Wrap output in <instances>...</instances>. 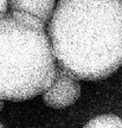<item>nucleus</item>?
<instances>
[{
	"instance_id": "f03ea898",
	"label": "nucleus",
	"mask_w": 122,
	"mask_h": 128,
	"mask_svg": "<svg viewBox=\"0 0 122 128\" xmlns=\"http://www.w3.org/2000/svg\"><path fill=\"white\" fill-rule=\"evenodd\" d=\"M57 70L44 23L30 14L0 16V100L25 101L46 92Z\"/></svg>"
},
{
	"instance_id": "39448f33",
	"label": "nucleus",
	"mask_w": 122,
	"mask_h": 128,
	"mask_svg": "<svg viewBox=\"0 0 122 128\" xmlns=\"http://www.w3.org/2000/svg\"><path fill=\"white\" fill-rule=\"evenodd\" d=\"M83 128H122V119L113 114L100 115L90 120Z\"/></svg>"
},
{
	"instance_id": "20e7f679",
	"label": "nucleus",
	"mask_w": 122,
	"mask_h": 128,
	"mask_svg": "<svg viewBox=\"0 0 122 128\" xmlns=\"http://www.w3.org/2000/svg\"><path fill=\"white\" fill-rule=\"evenodd\" d=\"M56 0H8L11 11L30 14L43 23L50 22Z\"/></svg>"
},
{
	"instance_id": "7ed1b4c3",
	"label": "nucleus",
	"mask_w": 122,
	"mask_h": 128,
	"mask_svg": "<svg viewBox=\"0 0 122 128\" xmlns=\"http://www.w3.org/2000/svg\"><path fill=\"white\" fill-rule=\"evenodd\" d=\"M80 95L81 86L78 81L57 68L54 82L46 89V92H43V100L49 107L63 109L74 104Z\"/></svg>"
},
{
	"instance_id": "423d86ee",
	"label": "nucleus",
	"mask_w": 122,
	"mask_h": 128,
	"mask_svg": "<svg viewBox=\"0 0 122 128\" xmlns=\"http://www.w3.org/2000/svg\"><path fill=\"white\" fill-rule=\"evenodd\" d=\"M7 6H8V0H0V16L6 13Z\"/></svg>"
},
{
	"instance_id": "6e6552de",
	"label": "nucleus",
	"mask_w": 122,
	"mask_h": 128,
	"mask_svg": "<svg viewBox=\"0 0 122 128\" xmlns=\"http://www.w3.org/2000/svg\"><path fill=\"white\" fill-rule=\"evenodd\" d=\"M0 128H4V127H2V126H1V124H0Z\"/></svg>"
},
{
	"instance_id": "f257e3e1",
	"label": "nucleus",
	"mask_w": 122,
	"mask_h": 128,
	"mask_svg": "<svg viewBox=\"0 0 122 128\" xmlns=\"http://www.w3.org/2000/svg\"><path fill=\"white\" fill-rule=\"evenodd\" d=\"M48 37L57 68L98 81L122 65V0H59Z\"/></svg>"
},
{
	"instance_id": "0eeeda50",
	"label": "nucleus",
	"mask_w": 122,
	"mask_h": 128,
	"mask_svg": "<svg viewBox=\"0 0 122 128\" xmlns=\"http://www.w3.org/2000/svg\"><path fill=\"white\" fill-rule=\"evenodd\" d=\"M2 106H4V103H2V101L0 100V110H1V108H2Z\"/></svg>"
}]
</instances>
